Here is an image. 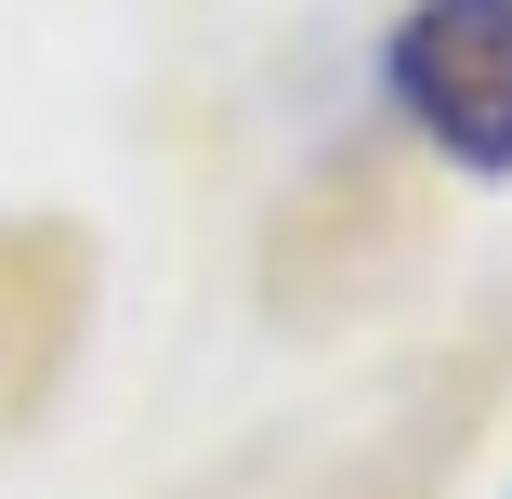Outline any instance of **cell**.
<instances>
[{
    "mask_svg": "<svg viewBox=\"0 0 512 499\" xmlns=\"http://www.w3.org/2000/svg\"><path fill=\"white\" fill-rule=\"evenodd\" d=\"M381 92L421 119L434 158L512 171V0H407L381 40Z\"/></svg>",
    "mask_w": 512,
    "mask_h": 499,
    "instance_id": "obj_1",
    "label": "cell"
}]
</instances>
